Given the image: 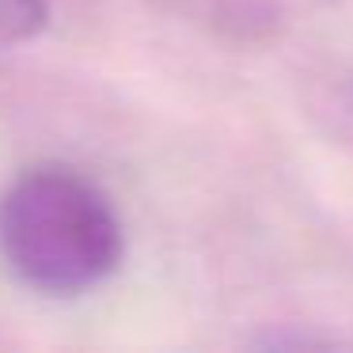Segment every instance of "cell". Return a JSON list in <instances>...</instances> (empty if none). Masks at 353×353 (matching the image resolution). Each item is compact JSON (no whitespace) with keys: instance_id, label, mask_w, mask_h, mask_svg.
Masks as SVG:
<instances>
[{"instance_id":"cell-1","label":"cell","mask_w":353,"mask_h":353,"mask_svg":"<svg viewBox=\"0 0 353 353\" xmlns=\"http://www.w3.org/2000/svg\"><path fill=\"white\" fill-rule=\"evenodd\" d=\"M122 251L110 198L65 163L23 171L0 198V254L39 292L80 296L114 274Z\"/></svg>"},{"instance_id":"cell-2","label":"cell","mask_w":353,"mask_h":353,"mask_svg":"<svg viewBox=\"0 0 353 353\" xmlns=\"http://www.w3.org/2000/svg\"><path fill=\"white\" fill-rule=\"evenodd\" d=\"M50 23V0H0V46L27 42Z\"/></svg>"}]
</instances>
